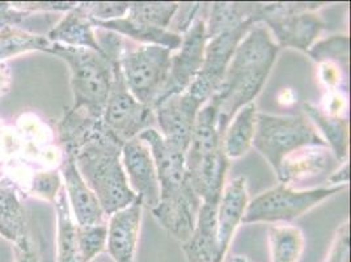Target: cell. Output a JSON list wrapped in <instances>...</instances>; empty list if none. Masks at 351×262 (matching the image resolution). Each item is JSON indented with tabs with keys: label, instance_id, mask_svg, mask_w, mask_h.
<instances>
[{
	"label": "cell",
	"instance_id": "obj_1",
	"mask_svg": "<svg viewBox=\"0 0 351 262\" xmlns=\"http://www.w3.org/2000/svg\"><path fill=\"white\" fill-rule=\"evenodd\" d=\"M279 50L273 36L261 23L253 25L241 40L221 86L208 100L218 110L220 136L237 110L254 102L271 73Z\"/></svg>",
	"mask_w": 351,
	"mask_h": 262
},
{
	"label": "cell",
	"instance_id": "obj_2",
	"mask_svg": "<svg viewBox=\"0 0 351 262\" xmlns=\"http://www.w3.org/2000/svg\"><path fill=\"white\" fill-rule=\"evenodd\" d=\"M139 138L151 150L160 187V201L151 213L161 227L182 244L194 231L202 204L191 188L185 154L167 143L155 128L141 132Z\"/></svg>",
	"mask_w": 351,
	"mask_h": 262
},
{
	"label": "cell",
	"instance_id": "obj_3",
	"mask_svg": "<svg viewBox=\"0 0 351 262\" xmlns=\"http://www.w3.org/2000/svg\"><path fill=\"white\" fill-rule=\"evenodd\" d=\"M122 147L106 132L101 122L70 154L106 217L129 206L136 198L123 171Z\"/></svg>",
	"mask_w": 351,
	"mask_h": 262
},
{
	"label": "cell",
	"instance_id": "obj_4",
	"mask_svg": "<svg viewBox=\"0 0 351 262\" xmlns=\"http://www.w3.org/2000/svg\"><path fill=\"white\" fill-rule=\"evenodd\" d=\"M185 167L191 188L199 200L218 204L230 160L221 148L218 110L213 102H206L197 116L191 145L185 154Z\"/></svg>",
	"mask_w": 351,
	"mask_h": 262
},
{
	"label": "cell",
	"instance_id": "obj_5",
	"mask_svg": "<svg viewBox=\"0 0 351 262\" xmlns=\"http://www.w3.org/2000/svg\"><path fill=\"white\" fill-rule=\"evenodd\" d=\"M50 54L64 60L70 69L73 96L71 110L101 119L113 82V62L103 53L90 49L59 44H53Z\"/></svg>",
	"mask_w": 351,
	"mask_h": 262
},
{
	"label": "cell",
	"instance_id": "obj_6",
	"mask_svg": "<svg viewBox=\"0 0 351 262\" xmlns=\"http://www.w3.org/2000/svg\"><path fill=\"white\" fill-rule=\"evenodd\" d=\"M252 146L277 172L282 160L293 151L326 143L306 116H273L258 112Z\"/></svg>",
	"mask_w": 351,
	"mask_h": 262
},
{
	"label": "cell",
	"instance_id": "obj_7",
	"mask_svg": "<svg viewBox=\"0 0 351 262\" xmlns=\"http://www.w3.org/2000/svg\"><path fill=\"white\" fill-rule=\"evenodd\" d=\"M171 51L158 45L129 47L118 58L123 82L132 96L149 108H155L169 76Z\"/></svg>",
	"mask_w": 351,
	"mask_h": 262
},
{
	"label": "cell",
	"instance_id": "obj_8",
	"mask_svg": "<svg viewBox=\"0 0 351 262\" xmlns=\"http://www.w3.org/2000/svg\"><path fill=\"white\" fill-rule=\"evenodd\" d=\"M326 3H263L261 24L279 47L307 53L316 43L325 23L316 11Z\"/></svg>",
	"mask_w": 351,
	"mask_h": 262
},
{
	"label": "cell",
	"instance_id": "obj_9",
	"mask_svg": "<svg viewBox=\"0 0 351 262\" xmlns=\"http://www.w3.org/2000/svg\"><path fill=\"white\" fill-rule=\"evenodd\" d=\"M345 189L348 185L299 190L279 182L249 201L241 223H290Z\"/></svg>",
	"mask_w": 351,
	"mask_h": 262
},
{
	"label": "cell",
	"instance_id": "obj_10",
	"mask_svg": "<svg viewBox=\"0 0 351 262\" xmlns=\"http://www.w3.org/2000/svg\"><path fill=\"white\" fill-rule=\"evenodd\" d=\"M104 129L122 146L152 128L154 109L138 102L126 87L117 62H113V82L104 108Z\"/></svg>",
	"mask_w": 351,
	"mask_h": 262
},
{
	"label": "cell",
	"instance_id": "obj_11",
	"mask_svg": "<svg viewBox=\"0 0 351 262\" xmlns=\"http://www.w3.org/2000/svg\"><path fill=\"white\" fill-rule=\"evenodd\" d=\"M253 25L256 24L248 23L239 28L226 30L207 41L201 71L188 88V92L195 99L206 104L218 92L237 46Z\"/></svg>",
	"mask_w": 351,
	"mask_h": 262
},
{
	"label": "cell",
	"instance_id": "obj_12",
	"mask_svg": "<svg viewBox=\"0 0 351 262\" xmlns=\"http://www.w3.org/2000/svg\"><path fill=\"white\" fill-rule=\"evenodd\" d=\"M181 37L180 47L171 56L168 82L156 105L173 95L188 91L201 71L205 58L206 44L208 41L205 19L197 17Z\"/></svg>",
	"mask_w": 351,
	"mask_h": 262
},
{
	"label": "cell",
	"instance_id": "obj_13",
	"mask_svg": "<svg viewBox=\"0 0 351 262\" xmlns=\"http://www.w3.org/2000/svg\"><path fill=\"white\" fill-rule=\"evenodd\" d=\"M205 104L188 91L173 95L154 108L155 121L167 143L186 154L191 145L195 119Z\"/></svg>",
	"mask_w": 351,
	"mask_h": 262
},
{
	"label": "cell",
	"instance_id": "obj_14",
	"mask_svg": "<svg viewBox=\"0 0 351 262\" xmlns=\"http://www.w3.org/2000/svg\"><path fill=\"white\" fill-rule=\"evenodd\" d=\"M122 165L129 187L142 200L143 207L154 210L160 201L158 171L149 147L139 136L122 147Z\"/></svg>",
	"mask_w": 351,
	"mask_h": 262
},
{
	"label": "cell",
	"instance_id": "obj_15",
	"mask_svg": "<svg viewBox=\"0 0 351 262\" xmlns=\"http://www.w3.org/2000/svg\"><path fill=\"white\" fill-rule=\"evenodd\" d=\"M58 168L64 181L63 189L66 191L75 223L79 226L106 224V215L104 214L100 202L80 175L73 155L63 154Z\"/></svg>",
	"mask_w": 351,
	"mask_h": 262
},
{
	"label": "cell",
	"instance_id": "obj_16",
	"mask_svg": "<svg viewBox=\"0 0 351 262\" xmlns=\"http://www.w3.org/2000/svg\"><path fill=\"white\" fill-rule=\"evenodd\" d=\"M143 209L142 200L136 195L132 204L109 217L106 250L114 262H135Z\"/></svg>",
	"mask_w": 351,
	"mask_h": 262
},
{
	"label": "cell",
	"instance_id": "obj_17",
	"mask_svg": "<svg viewBox=\"0 0 351 262\" xmlns=\"http://www.w3.org/2000/svg\"><path fill=\"white\" fill-rule=\"evenodd\" d=\"M249 202L248 182L245 176H237L224 185L218 204V247L220 261L224 262L234 233L241 224Z\"/></svg>",
	"mask_w": 351,
	"mask_h": 262
},
{
	"label": "cell",
	"instance_id": "obj_18",
	"mask_svg": "<svg viewBox=\"0 0 351 262\" xmlns=\"http://www.w3.org/2000/svg\"><path fill=\"white\" fill-rule=\"evenodd\" d=\"M335 163L338 161L328 146L302 147L282 160L276 175L280 184L293 188L296 184L326 175Z\"/></svg>",
	"mask_w": 351,
	"mask_h": 262
},
{
	"label": "cell",
	"instance_id": "obj_19",
	"mask_svg": "<svg viewBox=\"0 0 351 262\" xmlns=\"http://www.w3.org/2000/svg\"><path fill=\"white\" fill-rule=\"evenodd\" d=\"M218 204H201L194 231L181 247L188 262H221L218 247Z\"/></svg>",
	"mask_w": 351,
	"mask_h": 262
},
{
	"label": "cell",
	"instance_id": "obj_20",
	"mask_svg": "<svg viewBox=\"0 0 351 262\" xmlns=\"http://www.w3.org/2000/svg\"><path fill=\"white\" fill-rule=\"evenodd\" d=\"M47 40L53 44L90 49L97 53H103L96 38V30L92 25L90 17L83 10L80 3L73 10L64 12L58 24L47 33ZM104 54V53H103Z\"/></svg>",
	"mask_w": 351,
	"mask_h": 262
},
{
	"label": "cell",
	"instance_id": "obj_21",
	"mask_svg": "<svg viewBox=\"0 0 351 262\" xmlns=\"http://www.w3.org/2000/svg\"><path fill=\"white\" fill-rule=\"evenodd\" d=\"M23 198L15 182L4 176L0 180V236L14 246L29 237Z\"/></svg>",
	"mask_w": 351,
	"mask_h": 262
},
{
	"label": "cell",
	"instance_id": "obj_22",
	"mask_svg": "<svg viewBox=\"0 0 351 262\" xmlns=\"http://www.w3.org/2000/svg\"><path fill=\"white\" fill-rule=\"evenodd\" d=\"M90 21L95 29L109 30L141 45H158L169 49L171 51H176L182 40V37L177 33L148 25L129 16H123L110 21H99L93 19H90Z\"/></svg>",
	"mask_w": 351,
	"mask_h": 262
},
{
	"label": "cell",
	"instance_id": "obj_23",
	"mask_svg": "<svg viewBox=\"0 0 351 262\" xmlns=\"http://www.w3.org/2000/svg\"><path fill=\"white\" fill-rule=\"evenodd\" d=\"M263 3H211L206 23L207 38L244 24L261 23Z\"/></svg>",
	"mask_w": 351,
	"mask_h": 262
},
{
	"label": "cell",
	"instance_id": "obj_24",
	"mask_svg": "<svg viewBox=\"0 0 351 262\" xmlns=\"http://www.w3.org/2000/svg\"><path fill=\"white\" fill-rule=\"evenodd\" d=\"M257 105L249 102L237 110L232 117L226 130L221 134V148L228 160L244 156L253 145L256 122H257Z\"/></svg>",
	"mask_w": 351,
	"mask_h": 262
},
{
	"label": "cell",
	"instance_id": "obj_25",
	"mask_svg": "<svg viewBox=\"0 0 351 262\" xmlns=\"http://www.w3.org/2000/svg\"><path fill=\"white\" fill-rule=\"evenodd\" d=\"M303 109L311 123L322 134V139L330 148L338 163L348 161L349 155V122L345 117L332 116L322 112L320 106L304 102Z\"/></svg>",
	"mask_w": 351,
	"mask_h": 262
},
{
	"label": "cell",
	"instance_id": "obj_26",
	"mask_svg": "<svg viewBox=\"0 0 351 262\" xmlns=\"http://www.w3.org/2000/svg\"><path fill=\"white\" fill-rule=\"evenodd\" d=\"M57 213V262H80L76 223L73 220L66 191L62 188L54 201Z\"/></svg>",
	"mask_w": 351,
	"mask_h": 262
},
{
	"label": "cell",
	"instance_id": "obj_27",
	"mask_svg": "<svg viewBox=\"0 0 351 262\" xmlns=\"http://www.w3.org/2000/svg\"><path fill=\"white\" fill-rule=\"evenodd\" d=\"M51 46L53 43L44 34L32 33L19 27L0 29V62L36 51L50 54Z\"/></svg>",
	"mask_w": 351,
	"mask_h": 262
},
{
	"label": "cell",
	"instance_id": "obj_28",
	"mask_svg": "<svg viewBox=\"0 0 351 262\" xmlns=\"http://www.w3.org/2000/svg\"><path fill=\"white\" fill-rule=\"evenodd\" d=\"M271 262H299L304 247V233L295 226H271L269 228Z\"/></svg>",
	"mask_w": 351,
	"mask_h": 262
},
{
	"label": "cell",
	"instance_id": "obj_29",
	"mask_svg": "<svg viewBox=\"0 0 351 262\" xmlns=\"http://www.w3.org/2000/svg\"><path fill=\"white\" fill-rule=\"evenodd\" d=\"M180 3L164 1H130L126 16L148 25L169 30V25L178 10Z\"/></svg>",
	"mask_w": 351,
	"mask_h": 262
},
{
	"label": "cell",
	"instance_id": "obj_30",
	"mask_svg": "<svg viewBox=\"0 0 351 262\" xmlns=\"http://www.w3.org/2000/svg\"><path fill=\"white\" fill-rule=\"evenodd\" d=\"M349 45L350 40L346 34H333L315 43L309 47L307 53L319 64L332 63L348 73Z\"/></svg>",
	"mask_w": 351,
	"mask_h": 262
},
{
	"label": "cell",
	"instance_id": "obj_31",
	"mask_svg": "<svg viewBox=\"0 0 351 262\" xmlns=\"http://www.w3.org/2000/svg\"><path fill=\"white\" fill-rule=\"evenodd\" d=\"M62 188L63 182L58 169H40L30 174L23 194L54 204Z\"/></svg>",
	"mask_w": 351,
	"mask_h": 262
},
{
	"label": "cell",
	"instance_id": "obj_32",
	"mask_svg": "<svg viewBox=\"0 0 351 262\" xmlns=\"http://www.w3.org/2000/svg\"><path fill=\"white\" fill-rule=\"evenodd\" d=\"M80 262H92L106 250V224L76 226Z\"/></svg>",
	"mask_w": 351,
	"mask_h": 262
},
{
	"label": "cell",
	"instance_id": "obj_33",
	"mask_svg": "<svg viewBox=\"0 0 351 262\" xmlns=\"http://www.w3.org/2000/svg\"><path fill=\"white\" fill-rule=\"evenodd\" d=\"M80 5L90 19L99 21L121 19L129 11V1H82Z\"/></svg>",
	"mask_w": 351,
	"mask_h": 262
},
{
	"label": "cell",
	"instance_id": "obj_34",
	"mask_svg": "<svg viewBox=\"0 0 351 262\" xmlns=\"http://www.w3.org/2000/svg\"><path fill=\"white\" fill-rule=\"evenodd\" d=\"M325 262H350V223L346 220L337 230L333 244Z\"/></svg>",
	"mask_w": 351,
	"mask_h": 262
},
{
	"label": "cell",
	"instance_id": "obj_35",
	"mask_svg": "<svg viewBox=\"0 0 351 262\" xmlns=\"http://www.w3.org/2000/svg\"><path fill=\"white\" fill-rule=\"evenodd\" d=\"M16 10L34 15L36 12H67L76 7V1H12Z\"/></svg>",
	"mask_w": 351,
	"mask_h": 262
},
{
	"label": "cell",
	"instance_id": "obj_36",
	"mask_svg": "<svg viewBox=\"0 0 351 262\" xmlns=\"http://www.w3.org/2000/svg\"><path fill=\"white\" fill-rule=\"evenodd\" d=\"M30 16L33 15L16 10L8 1H0V29L8 27H17Z\"/></svg>",
	"mask_w": 351,
	"mask_h": 262
},
{
	"label": "cell",
	"instance_id": "obj_37",
	"mask_svg": "<svg viewBox=\"0 0 351 262\" xmlns=\"http://www.w3.org/2000/svg\"><path fill=\"white\" fill-rule=\"evenodd\" d=\"M15 250V262H40L37 249L34 247L30 237L21 240L14 246Z\"/></svg>",
	"mask_w": 351,
	"mask_h": 262
},
{
	"label": "cell",
	"instance_id": "obj_38",
	"mask_svg": "<svg viewBox=\"0 0 351 262\" xmlns=\"http://www.w3.org/2000/svg\"><path fill=\"white\" fill-rule=\"evenodd\" d=\"M12 87V71L7 62H0V99L4 97Z\"/></svg>",
	"mask_w": 351,
	"mask_h": 262
},
{
	"label": "cell",
	"instance_id": "obj_39",
	"mask_svg": "<svg viewBox=\"0 0 351 262\" xmlns=\"http://www.w3.org/2000/svg\"><path fill=\"white\" fill-rule=\"evenodd\" d=\"M350 165H349V161H345L342 163V167L330 174V176L328 177L329 182L330 184H335V185H348L349 187V177H350Z\"/></svg>",
	"mask_w": 351,
	"mask_h": 262
},
{
	"label": "cell",
	"instance_id": "obj_40",
	"mask_svg": "<svg viewBox=\"0 0 351 262\" xmlns=\"http://www.w3.org/2000/svg\"><path fill=\"white\" fill-rule=\"evenodd\" d=\"M234 260V262H249L245 257H241V256H239V257H234V259H232Z\"/></svg>",
	"mask_w": 351,
	"mask_h": 262
},
{
	"label": "cell",
	"instance_id": "obj_41",
	"mask_svg": "<svg viewBox=\"0 0 351 262\" xmlns=\"http://www.w3.org/2000/svg\"><path fill=\"white\" fill-rule=\"evenodd\" d=\"M4 176H5V174H4V171H3V169H0V180H1V178H3Z\"/></svg>",
	"mask_w": 351,
	"mask_h": 262
},
{
	"label": "cell",
	"instance_id": "obj_42",
	"mask_svg": "<svg viewBox=\"0 0 351 262\" xmlns=\"http://www.w3.org/2000/svg\"><path fill=\"white\" fill-rule=\"evenodd\" d=\"M3 128H4V123H3V121H1V119H0V130H1V129H3Z\"/></svg>",
	"mask_w": 351,
	"mask_h": 262
},
{
	"label": "cell",
	"instance_id": "obj_43",
	"mask_svg": "<svg viewBox=\"0 0 351 262\" xmlns=\"http://www.w3.org/2000/svg\"><path fill=\"white\" fill-rule=\"evenodd\" d=\"M224 262H234V260H232V259H231V260H227V261L224 260Z\"/></svg>",
	"mask_w": 351,
	"mask_h": 262
}]
</instances>
